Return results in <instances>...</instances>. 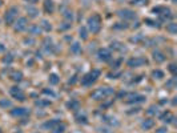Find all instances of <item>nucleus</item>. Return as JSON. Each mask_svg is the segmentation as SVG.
I'll return each instance as SVG.
<instances>
[{"label": "nucleus", "instance_id": "f257e3e1", "mask_svg": "<svg viewBox=\"0 0 177 133\" xmlns=\"http://www.w3.org/2000/svg\"><path fill=\"white\" fill-rule=\"evenodd\" d=\"M115 95V91L113 88H109V87H103V88H97L95 89L93 92L91 93V97L93 100H104L109 96Z\"/></svg>", "mask_w": 177, "mask_h": 133}, {"label": "nucleus", "instance_id": "f03ea898", "mask_svg": "<svg viewBox=\"0 0 177 133\" xmlns=\"http://www.w3.org/2000/svg\"><path fill=\"white\" fill-rule=\"evenodd\" d=\"M88 29H89L92 33H99L100 29H101V18L100 15H92L91 18H88Z\"/></svg>", "mask_w": 177, "mask_h": 133}, {"label": "nucleus", "instance_id": "7ed1b4c3", "mask_svg": "<svg viewBox=\"0 0 177 133\" xmlns=\"http://www.w3.org/2000/svg\"><path fill=\"white\" fill-rule=\"evenodd\" d=\"M99 77H100V71L99 69H92L91 72H88L87 75H84L83 77H81V84H83L84 87H89Z\"/></svg>", "mask_w": 177, "mask_h": 133}, {"label": "nucleus", "instance_id": "20e7f679", "mask_svg": "<svg viewBox=\"0 0 177 133\" xmlns=\"http://www.w3.org/2000/svg\"><path fill=\"white\" fill-rule=\"evenodd\" d=\"M152 12L157 14L160 16V19H161V22H164V20H169V19H172V16H173L171 10L167 7H155L153 10H152Z\"/></svg>", "mask_w": 177, "mask_h": 133}, {"label": "nucleus", "instance_id": "39448f33", "mask_svg": "<svg viewBox=\"0 0 177 133\" xmlns=\"http://www.w3.org/2000/svg\"><path fill=\"white\" fill-rule=\"evenodd\" d=\"M18 14H19V11L16 7H11L10 10H7L6 16H4V20H6L7 25H12V24L15 23L16 18H18Z\"/></svg>", "mask_w": 177, "mask_h": 133}, {"label": "nucleus", "instance_id": "423d86ee", "mask_svg": "<svg viewBox=\"0 0 177 133\" xmlns=\"http://www.w3.org/2000/svg\"><path fill=\"white\" fill-rule=\"evenodd\" d=\"M145 64H148V60L145 57H143V56H137V57L128 60V67L131 68H137V67L145 65Z\"/></svg>", "mask_w": 177, "mask_h": 133}, {"label": "nucleus", "instance_id": "0eeeda50", "mask_svg": "<svg viewBox=\"0 0 177 133\" xmlns=\"http://www.w3.org/2000/svg\"><path fill=\"white\" fill-rule=\"evenodd\" d=\"M10 93L12 97H15L16 100H19V101H24V100H26V95L23 93V91L20 89L19 87H12L10 89Z\"/></svg>", "mask_w": 177, "mask_h": 133}, {"label": "nucleus", "instance_id": "6e6552de", "mask_svg": "<svg viewBox=\"0 0 177 133\" xmlns=\"http://www.w3.org/2000/svg\"><path fill=\"white\" fill-rule=\"evenodd\" d=\"M43 48L45 49V52H48V53H56V52H57L56 45L53 44V41H52V39H49V37H47L43 41Z\"/></svg>", "mask_w": 177, "mask_h": 133}, {"label": "nucleus", "instance_id": "1a4fd4ad", "mask_svg": "<svg viewBox=\"0 0 177 133\" xmlns=\"http://www.w3.org/2000/svg\"><path fill=\"white\" fill-rule=\"evenodd\" d=\"M97 57L100 61H109L112 57V53L108 48H101V49H99V52H97Z\"/></svg>", "mask_w": 177, "mask_h": 133}, {"label": "nucleus", "instance_id": "9d476101", "mask_svg": "<svg viewBox=\"0 0 177 133\" xmlns=\"http://www.w3.org/2000/svg\"><path fill=\"white\" fill-rule=\"evenodd\" d=\"M14 24H15V27H14L15 32H23L24 29H27V27H28V22H27L26 18L18 19V22L14 23Z\"/></svg>", "mask_w": 177, "mask_h": 133}, {"label": "nucleus", "instance_id": "9b49d317", "mask_svg": "<svg viewBox=\"0 0 177 133\" xmlns=\"http://www.w3.org/2000/svg\"><path fill=\"white\" fill-rule=\"evenodd\" d=\"M117 15L121 19H124V20H133V19H136V14L133 11H131V10H120L117 12Z\"/></svg>", "mask_w": 177, "mask_h": 133}, {"label": "nucleus", "instance_id": "f8f14e48", "mask_svg": "<svg viewBox=\"0 0 177 133\" xmlns=\"http://www.w3.org/2000/svg\"><path fill=\"white\" fill-rule=\"evenodd\" d=\"M128 96V100H127V103L128 104H135V103H143V101H145V96H143V95H127Z\"/></svg>", "mask_w": 177, "mask_h": 133}, {"label": "nucleus", "instance_id": "ddd939ff", "mask_svg": "<svg viewBox=\"0 0 177 133\" xmlns=\"http://www.w3.org/2000/svg\"><path fill=\"white\" fill-rule=\"evenodd\" d=\"M11 115L15 116V117H23V116L30 115V109H27V108H15V109L11 111Z\"/></svg>", "mask_w": 177, "mask_h": 133}, {"label": "nucleus", "instance_id": "4468645a", "mask_svg": "<svg viewBox=\"0 0 177 133\" xmlns=\"http://www.w3.org/2000/svg\"><path fill=\"white\" fill-rule=\"evenodd\" d=\"M59 124H61V121H60V120H57V119L49 120V121H47V123L43 124V128H45V129H49V131H55V128L57 127Z\"/></svg>", "mask_w": 177, "mask_h": 133}, {"label": "nucleus", "instance_id": "2eb2a0df", "mask_svg": "<svg viewBox=\"0 0 177 133\" xmlns=\"http://www.w3.org/2000/svg\"><path fill=\"white\" fill-rule=\"evenodd\" d=\"M44 11H45L47 14H53V11H55L53 0H44Z\"/></svg>", "mask_w": 177, "mask_h": 133}, {"label": "nucleus", "instance_id": "dca6fc26", "mask_svg": "<svg viewBox=\"0 0 177 133\" xmlns=\"http://www.w3.org/2000/svg\"><path fill=\"white\" fill-rule=\"evenodd\" d=\"M160 120H161L163 123H167V124H169L172 123L175 120V116L171 113V112H164V113L160 116Z\"/></svg>", "mask_w": 177, "mask_h": 133}, {"label": "nucleus", "instance_id": "f3484780", "mask_svg": "<svg viewBox=\"0 0 177 133\" xmlns=\"http://www.w3.org/2000/svg\"><path fill=\"white\" fill-rule=\"evenodd\" d=\"M165 59H167V56L164 55L163 52H160V51L153 52V60L156 63H163V61H165Z\"/></svg>", "mask_w": 177, "mask_h": 133}, {"label": "nucleus", "instance_id": "a211bd4d", "mask_svg": "<svg viewBox=\"0 0 177 133\" xmlns=\"http://www.w3.org/2000/svg\"><path fill=\"white\" fill-rule=\"evenodd\" d=\"M67 108L69 111H77V109H80V103L77 100H71V101L67 103Z\"/></svg>", "mask_w": 177, "mask_h": 133}, {"label": "nucleus", "instance_id": "6ab92c4d", "mask_svg": "<svg viewBox=\"0 0 177 133\" xmlns=\"http://www.w3.org/2000/svg\"><path fill=\"white\" fill-rule=\"evenodd\" d=\"M111 49H113V51H120V52H124V51H127V48L123 45L120 41H113V43H111Z\"/></svg>", "mask_w": 177, "mask_h": 133}, {"label": "nucleus", "instance_id": "aec40b11", "mask_svg": "<svg viewBox=\"0 0 177 133\" xmlns=\"http://www.w3.org/2000/svg\"><path fill=\"white\" fill-rule=\"evenodd\" d=\"M141 127H143V129H152V128L155 127V120H152V119H147V120H144L143 124H141Z\"/></svg>", "mask_w": 177, "mask_h": 133}, {"label": "nucleus", "instance_id": "412c9836", "mask_svg": "<svg viewBox=\"0 0 177 133\" xmlns=\"http://www.w3.org/2000/svg\"><path fill=\"white\" fill-rule=\"evenodd\" d=\"M75 119L79 124H88V117H87L85 113H76Z\"/></svg>", "mask_w": 177, "mask_h": 133}, {"label": "nucleus", "instance_id": "4be33fe9", "mask_svg": "<svg viewBox=\"0 0 177 133\" xmlns=\"http://www.w3.org/2000/svg\"><path fill=\"white\" fill-rule=\"evenodd\" d=\"M11 80H14V81H22L23 80V72H20V71H15V72H12L11 73Z\"/></svg>", "mask_w": 177, "mask_h": 133}, {"label": "nucleus", "instance_id": "5701e85b", "mask_svg": "<svg viewBox=\"0 0 177 133\" xmlns=\"http://www.w3.org/2000/svg\"><path fill=\"white\" fill-rule=\"evenodd\" d=\"M101 120L104 123H108V124H111V125H117V120H116L115 117H112V116H103Z\"/></svg>", "mask_w": 177, "mask_h": 133}, {"label": "nucleus", "instance_id": "b1692460", "mask_svg": "<svg viewBox=\"0 0 177 133\" xmlns=\"http://www.w3.org/2000/svg\"><path fill=\"white\" fill-rule=\"evenodd\" d=\"M28 32H30L31 35H39L40 32H41V28L35 24V25H31L30 28H28Z\"/></svg>", "mask_w": 177, "mask_h": 133}, {"label": "nucleus", "instance_id": "393cba45", "mask_svg": "<svg viewBox=\"0 0 177 133\" xmlns=\"http://www.w3.org/2000/svg\"><path fill=\"white\" fill-rule=\"evenodd\" d=\"M71 52L72 53H81V45L79 43H73L71 45Z\"/></svg>", "mask_w": 177, "mask_h": 133}, {"label": "nucleus", "instance_id": "a878e982", "mask_svg": "<svg viewBox=\"0 0 177 133\" xmlns=\"http://www.w3.org/2000/svg\"><path fill=\"white\" fill-rule=\"evenodd\" d=\"M49 84H52V85H56V84H59V81H60V77L56 73H52V75H49Z\"/></svg>", "mask_w": 177, "mask_h": 133}, {"label": "nucleus", "instance_id": "bb28decb", "mask_svg": "<svg viewBox=\"0 0 177 133\" xmlns=\"http://www.w3.org/2000/svg\"><path fill=\"white\" fill-rule=\"evenodd\" d=\"M2 61H3L4 64H11L12 61H14V55H12V53H7V55L2 59Z\"/></svg>", "mask_w": 177, "mask_h": 133}, {"label": "nucleus", "instance_id": "cd10ccee", "mask_svg": "<svg viewBox=\"0 0 177 133\" xmlns=\"http://www.w3.org/2000/svg\"><path fill=\"white\" fill-rule=\"evenodd\" d=\"M27 12L30 14L31 18H36V16L39 15V11L36 10V8H33V7H27Z\"/></svg>", "mask_w": 177, "mask_h": 133}, {"label": "nucleus", "instance_id": "c85d7f7f", "mask_svg": "<svg viewBox=\"0 0 177 133\" xmlns=\"http://www.w3.org/2000/svg\"><path fill=\"white\" fill-rule=\"evenodd\" d=\"M152 76H153V79L160 80V79H163V77H164V72H163V71H160V69H156V71L152 72Z\"/></svg>", "mask_w": 177, "mask_h": 133}, {"label": "nucleus", "instance_id": "c756f323", "mask_svg": "<svg viewBox=\"0 0 177 133\" xmlns=\"http://www.w3.org/2000/svg\"><path fill=\"white\" fill-rule=\"evenodd\" d=\"M63 16H64V19H65V20H68V22H72V19H73V14H72V11H69V10L64 11Z\"/></svg>", "mask_w": 177, "mask_h": 133}, {"label": "nucleus", "instance_id": "7c9ffc66", "mask_svg": "<svg viewBox=\"0 0 177 133\" xmlns=\"http://www.w3.org/2000/svg\"><path fill=\"white\" fill-rule=\"evenodd\" d=\"M79 33H80V37H81L83 40H87V39H88V32H87V28H85V27H81V28H80Z\"/></svg>", "mask_w": 177, "mask_h": 133}, {"label": "nucleus", "instance_id": "2f4dec72", "mask_svg": "<svg viewBox=\"0 0 177 133\" xmlns=\"http://www.w3.org/2000/svg\"><path fill=\"white\" fill-rule=\"evenodd\" d=\"M167 31L171 32V33H176V32H177V24L176 23H171L169 25H167Z\"/></svg>", "mask_w": 177, "mask_h": 133}, {"label": "nucleus", "instance_id": "473e14b6", "mask_svg": "<svg viewBox=\"0 0 177 133\" xmlns=\"http://www.w3.org/2000/svg\"><path fill=\"white\" fill-rule=\"evenodd\" d=\"M145 23H148L151 27H156V28H160V22H156V20H152V19H145Z\"/></svg>", "mask_w": 177, "mask_h": 133}, {"label": "nucleus", "instance_id": "72a5a7b5", "mask_svg": "<svg viewBox=\"0 0 177 133\" xmlns=\"http://www.w3.org/2000/svg\"><path fill=\"white\" fill-rule=\"evenodd\" d=\"M41 28H43V29H44V31L49 32V31L52 29V25H51V24H49V23H48V22H47V20H43V22H41Z\"/></svg>", "mask_w": 177, "mask_h": 133}, {"label": "nucleus", "instance_id": "f704fd0d", "mask_svg": "<svg viewBox=\"0 0 177 133\" xmlns=\"http://www.w3.org/2000/svg\"><path fill=\"white\" fill-rule=\"evenodd\" d=\"M35 104L37 107H48V105H51V101H48V100H37Z\"/></svg>", "mask_w": 177, "mask_h": 133}, {"label": "nucleus", "instance_id": "c9c22d12", "mask_svg": "<svg viewBox=\"0 0 177 133\" xmlns=\"http://www.w3.org/2000/svg\"><path fill=\"white\" fill-rule=\"evenodd\" d=\"M147 113H148V115H151V116L157 115V113H159V108H157V107H155V105H152V107L149 108V109L147 111Z\"/></svg>", "mask_w": 177, "mask_h": 133}, {"label": "nucleus", "instance_id": "e433bc0d", "mask_svg": "<svg viewBox=\"0 0 177 133\" xmlns=\"http://www.w3.org/2000/svg\"><path fill=\"white\" fill-rule=\"evenodd\" d=\"M175 85H176V77H173L172 80H169V81H168V83L165 84V87H167V88H169V89H173Z\"/></svg>", "mask_w": 177, "mask_h": 133}, {"label": "nucleus", "instance_id": "4c0bfd02", "mask_svg": "<svg viewBox=\"0 0 177 133\" xmlns=\"http://www.w3.org/2000/svg\"><path fill=\"white\" fill-rule=\"evenodd\" d=\"M0 107H2V108H8V107H11V101H10V100H7V99L0 100Z\"/></svg>", "mask_w": 177, "mask_h": 133}, {"label": "nucleus", "instance_id": "58836bf2", "mask_svg": "<svg viewBox=\"0 0 177 133\" xmlns=\"http://www.w3.org/2000/svg\"><path fill=\"white\" fill-rule=\"evenodd\" d=\"M115 29H125V28H128V25L125 23H117L116 25H113Z\"/></svg>", "mask_w": 177, "mask_h": 133}, {"label": "nucleus", "instance_id": "ea45409f", "mask_svg": "<svg viewBox=\"0 0 177 133\" xmlns=\"http://www.w3.org/2000/svg\"><path fill=\"white\" fill-rule=\"evenodd\" d=\"M131 4H133V6H144V4H147V0H132Z\"/></svg>", "mask_w": 177, "mask_h": 133}, {"label": "nucleus", "instance_id": "a19ab883", "mask_svg": "<svg viewBox=\"0 0 177 133\" xmlns=\"http://www.w3.org/2000/svg\"><path fill=\"white\" fill-rule=\"evenodd\" d=\"M169 71H171V73L173 75V76L177 73V65H176V64H171V65H169Z\"/></svg>", "mask_w": 177, "mask_h": 133}, {"label": "nucleus", "instance_id": "79ce46f5", "mask_svg": "<svg viewBox=\"0 0 177 133\" xmlns=\"http://www.w3.org/2000/svg\"><path fill=\"white\" fill-rule=\"evenodd\" d=\"M121 61H123L121 59H119V60H116V61H113V63H112V68H113V69H116V68H119V65L121 64Z\"/></svg>", "mask_w": 177, "mask_h": 133}, {"label": "nucleus", "instance_id": "37998d69", "mask_svg": "<svg viewBox=\"0 0 177 133\" xmlns=\"http://www.w3.org/2000/svg\"><path fill=\"white\" fill-rule=\"evenodd\" d=\"M43 93L44 95H49V96H52V97H55V92L53 91H51V89H43Z\"/></svg>", "mask_w": 177, "mask_h": 133}, {"label": "nucleus", "instance_id": "c03bdc74", "mask_svg": "<svg viewBox=\"0 0 177 133\" xmlns=\"http://www.w3.org/2000/svg\"><path fill=\"white\" fill-rule=\"evenodd\" d=\"M68 28H71V23H64V25H61L59 29L60 31H65V29H68Z\"/></svg>", "mask_w": 177, "mask_h": 133}, {"label": "nucleus", "instance_id": "a18cd8bd", "mask_svg": "<svg viewBox=\"0 0 177 133\" xmlns=\"http://www.w3.org/2000/svg\"><path fill=\"white\" fill-rule=\"evenodd\" d=\"M119 76H121V72H117V73H109V75H108V77H109V79H117Z\"/></svg>", "mask_w": 177, "mask_h": 133}, {"label": "nucleus", "instance_id": "49530a36", "mask_svg": "<svg viewBox=\"0 0 177 133\" xmlns=\"http://www.w3.org/2000/svg\"><path fill=\"white\" fill-rule=\"evenodd\" d=\"M124 96H127V92H120L117 95V97H124Z\"/></svg>", "mask_w": 177, "mask_h": 133}, {"label": "nucleus", "instance_id": "de8ad7c7", "mask_svg": "<svg viewBox=\"0 0 177 133\" xmlns=\"http://www.w3.org/2000/svg\"><path fill=\"white\" fill-rule=\"evenodd\" d=\"M157 133H167V129L165 128H160V129L157 131Z\"/></svg>", "mask_w": 177, "mask_h": 133}, {"label": "nucleus", "instance_id": "09e8293b", "mask_svg": "<svg viewBox=\"0 0 177 133\" xmlns=\"http://www.w3.org/2000/svg\"><path fill=\"white\" fill-rule=\"evenodd\" d=\"M4 51H6V47H4L3 44L0 43V52H4Z\"/></svg>", "mask_w": 177, "mask_h": 133}, {"label": "nucleus", "instance_id": "8fccbe9b", "mask_svg": "<svg viewBox=\"0 0 177 133\" xmlns=\"http://www.w3.org/2000/svg\"><path fill=\"white\" fill-rule=\"evenodd\" d=\"M26 2H28V3H36L37 0H26Z\"/></svg>", "mask_w": 177, "mask_h": 133}, {"label": "nucleus", "instance_id": "3c124183", "mask_svg": "<svg viewBox=\"0 0 177 133\" xmlns=\"http://www.w3.org/2000/svg\"><path fill=\"white\" fill-rule=\"evenodd\" d=\"M0 6H2V0H0Z\"/></svg>", "mask_w": 177, "mask_h": 133}, {"label": "nucleus", "instance_id": "603ef678", "mask_svg": "<svg viewBox=\"0 0 177 133\" xmlns=\"http://www.w3.org/2000/svg\"><path fill=\"white\" fill-rule=\"evenodd\" d=\"M75 133H81V132H75Z\"/></svg>", "mask_w": 177, "mask_h": 133}, {"label": "nucleus", "instance_id": "864d4df0", "mask_svg": "<svg viewBox=\"0 0 177 133\" xmlns=\"http://www.w3.org/2000/svg\"><path fill=\"white\" fill-rule=\"evenodd\" d=\"M53 133H59V132H53Z\"/></svg>", "mask_w": 177, "mask_h": 133}, {"label": "nucleus", "instance_id": "5fc2aeb1", "mask_svg": "<svg viewBox=\"0 0 177 133\" xmlns=\"http://www.w3.org/2000/svg\"><path fill=\"white\" fill-rule=\"evenodd\" d=\"M0 133H2V131H0Z\"/></svg>", "mask_w": 177, "mask_h": 133}]
</instances>
